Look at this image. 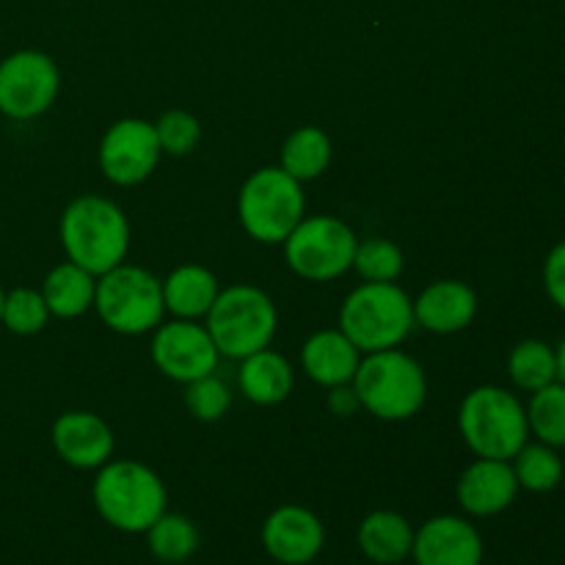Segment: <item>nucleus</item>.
<instances>
[{"mask_svg": "<svg viewBox=\"0 0 565 565\" xmlns=\"http://www.w3.org/2000/svg\"><path fill=\"white\" fill-rule=\"evenodd\" d=\"M207 331L221 356L246 359L270 345L276 334V307L259 287L235 285L215 296Z\"/></svg>", "mask_w": 565, "mask_h": 565, "instance_id": "0eeeda50", "label": "nucleus"}, {"mask_svg": "<svg viewBox=\"0 0 565 565\" xmlns=\"http://www.w3.org/2000/svg\"><path fill=\"white\" fill-rule=\"evenodd\" d=\"M303 210L307 199L301 182L281 166L254 171L237 196V218L259 243H285L287 235L301 224Z\"/></svg>", "mask_w": 565, "mask_h": 565, "instance_id": "423d86ee", "label": "nucleus"}, {"mask_svg": "<svg viewBox=\"0 0 565 565\" xmlns=\"http://www.w3.org/2000/svg\"><path fill=\"white\" fill-rule=\"evenodd\" d=\"M544 287L557 309L565 312V241L550 252L544 265Z\"/></svg>", "mask_w": 565, "mask_h": 565, "instance_id": "2f4dec72", "label": "nucleus"}, {"mask_svg": "<svg viewBox=\"0 0 565 565\" xmlns=\"http://www.w3.org/2000/svg\"><path fill=\"white\" fill-rule=\"evenodd\" d=\"M147 544L149 552H152L160 563H185L188 557L196 552L199 530L193 527L191 519L182 516V513L166 511L163 516L147 530Z\"/></svg>", "mask_w": 565, "mask_h": 565, "instance_id": "b1692460", "label": "nucleus"}, {"mask_svg": "<svg viewBox=\"0 0 565 565\" xmlns=\"http://www.w3.org/2000/svg\"><path fill=\"white\" fill-rule=\"evenodd\" d=\"M50 318V309L44 303L42 292L28 290V287H20V290L6 292L3 298V323L14 334H39L44 329Z\"/></svg>", "mask_w": 565, "mask_h": 565, "instance_id": "c85d7f7f", "label": "nucleus"}, {"mask_svg": "<svg viewBox=\"0 0 565 565\" xmlns=\"http://www.w3.org/2000/svg\"><path fill=\"white\" fill-rule=\"evenodd\" d=\"M218 292V279L204 265H180L163 281L166 309L180 320H196L207 315Z\"/></svg>", "mask_w": 565, "mask_h": 565, "instance_id": "412c9836", "label": "nucleus"}, {"mask_svg": "<svg viewBox=\"0 0 565 565\" xmlns=\"http://www.w3.org/2000/svg\"><path fill=\"white\" fill-rule=\"evenodd\" d=\"M329 408L337 414V417H351L356 408H362V403H359V395L353 386L342 384V386H331Z\"/></svg>", "mask_w": 565, "mask_h": 565, "instance_id": "473e14b6", "label": "nucleus"}, {"mask_svg": "<svg viewBox=\"0 0 565 565\" xmlns=\"http://www.w3.org/2000/svg\"><path fill=\"white\" fill-rule=\"evenodd\" d=\"M94 307L119 334H147L163 320V281L136 265H116L99 276Z\"/></svg>", "mask_w": 565, "mask_h": 565, "instance_id": "6e6552de", "label": "nucleus"}, {"mask_svg": "<svg viewBox=\"0 0 565 565\" xmlns=\"http://www.w3.org/2000/svg\"><path fill=\"white\" fill-rule=\"evenodd\" d=\"M185 403L193 417L202 419V423H215V419H221L230 412L232 395L224 381L215 379V373H210L188 384Z\"/></svg>", "mask_w": 565, "mask_h": 565, "instance_id": "c756f323", "label": "nucleus"}, {"mask_svg": "<svg viewBox=\"0 0 565 565\" xmlns=\"http://www.w3.org/2000/svg\"><path fill=\"white\" fill-rule=\"evenodd\" d=\"M353 390L362 408H367L379 419L397 423V419L414 417L423 408L428 381L412 356L390 348V351L367 353V359L359 362Z\"/></svg>", "mask_w": 565, "mask_h": 565, "instance_id": "39448f33", "label": "nucleus"}, {"mask_svg": "<svg viewBox=\"0 0 565 565\" xmlns=\"http://www.w3.org/2000/svg\"><path fill=\"white\" fill-rule=\"evenodd\" d=\"M508 373L519 390L539 392L557 381V356L546 342L524 340L511 351Z\"/></svg>", "mask_w": 565, "mask_h": 565, "instance_id": "393cba45", "label": "nucleus"}, {"mask_svg": "<svg viewBox=\"0 0 565 565\" xmlns=\"http://www.w3.org/2000/svg\"><path fill=\"white\" fill-rule=\"evenodd\" d=\"M353 268L364 281H395L403 274V252L392 241L370 237V241L356 243Z\"/></svg>", "mask_w": 565, "mask_h": 565, "instance_id": "cd10ccee", "label": "nucleus"}, {"mask_svg": "<svg viewBox=\"0 0 565 565\" xmlns=\"http://www.w3.org/2000/svg\"><path fill=\"white\" fill-rule=\"evenodd\" d=\"M478 315V296L469 285L456 279L434 281L419 292L414 303V323L434 334H456L467 329Z\"/></svg>", "mask_w": 565, "mask_h": 565, "instance_id": "f3484780", "label": "nucleus"}, {"mask_svg": "<svg viewBox=\"0 0 565 565\" xmlns=\"http://www.w3.org/2000/svg\"><path fill=\"white\" fill-rule=\"evenodd\" d=\"M53 447L70 467L99 469L114 456V434L108 423L92 412L61 414L53 423Z\"/></svg>", "mask_w": 565, "mask_h": 565, "instance_id": "dca6fc26", "label": "nucleus"}, {"mask_svg": "<svg viewBox=\"0 0 565 565\" xmlns=\"http://www.w3.org/2000/svg\"><path fill=\"white\" fill-rule=\"evenodd\" d=\"M331 163V138L320 127H298L281 147V169L298 182L323 174Z\"/></svg>", "mask_w": 565, "mask_h": 565, "instance_id": "5701e85b", "label": "nucleus"}, {"mask_svg": "<svg viewBox=\"0 0 565 565\" xmlns=\"http://www.w3.org/2000/svg\"><path fill=\"white\" fill-rule=\"evenodd\" d=\"M154 125L143 119H119L99 143V169L114 185H138L152 174L160 160Z\"/></svg>", "mask_w": 565, "mask_h": 565, "instance_id": "f8f14e48", "label": "nucleus"}, {"mask_svg": "<svg viewBox=\"0 0 565 565\" xmlns=\"http://www.w3.org/2000/svg\"><path fill=\"white\" fill-rule=\"evenodd\" d=\"M61 72L47 53L20 50L0 61V114L28 121L42 116L55 103Z\"/></svg>", "mask_w": 565, "mask_h": 565, "instance_id": "9d476101", "label": "nucleus"}, {"mask_svg": "<svg viewBox=\"0 0 565 565\" xmlns=\"http://www.w3.org/2000/svg\"><path fill=\"white\" fill-rule=\"evenodd\" d=\"M456 494L463 511L472 516H497L513 505L519 494V480L508 461L478 458L458 478Z\"/></svg>", "mask_w": 565, "mask_h": 565, "instance_id": "2eb2a0df", "label": "nucleus"}, {"mask_svg": "<svg viewBox=\"0 0 565 565\" xmlns=\"http://www.w3.org/2000/svg\"><path fill=\"white\" fill-rule=\"evenodd\" d=\"M527 425L544 445L565 447V386L561 381L533 392L527 406Z\"/></svg>", "mask_w": 565, "mask_h": 565, "instance_id": "bb28decb", "label": "nucleus"}, {"mask_svg": "<svg viewBox=\"0 0 565 565\" xmlns=\"http://www.w3.org/2000/svg\"><path fill=\"white\" fill-rule=\"evenodd\" d=\"M412 557L417 565H480L483 539L467 519L436 516L414 533Z\"/></svg>", "mask_w": 565, "mask_h": 565, "instance_id": "4468645a", "label": "nucleus"}, {"mask_svg": "<svg viewBox=\"0 0 565 565\" xmlns=\"http://www.w3.org/2000/svg\"><path fill=\"white\" fill-rule=\"evenodd\" d=\"M555 356H557V381L565 386V340L557 345Z\"/></svg>", "mask_w": 565, "mask_h": 565, "instance_id": "72a5a7b5", "label": "nucleus"}, {"mask_svg": "<svg viewBox=\"0 0 565 565\" xmlns=\"http://www.w3.org/2000/svg\"><path fill=\"white\" fill-rule=\"evenodd\" d=\"M412 329L414 303L395 281H367L340 309V331L364 353L397 348Z\"/></svg>", "mask_w": 565, "mask_h": 565, "instance_id": "7ed1b4c3", "label": "nucleus"}, {"mask_svg": "<svg viewBox=\"0 0 565 565\" xmlns=\"http://www.w3.org/2000/svg\"><path fill=\"white\" fill-rule=\"evenodd\" d=\"M61 246L70 263L103 276L125 263L130 226L110 199L81 196L61 215Z\"/></svg>", "mask_w": 565, "mask_h": 565, "instance_id": "f257e3e1", "label": "nucleus"}, {"mask_svg": "<svg viewBox=\"0 0 565 565\" xmlns=\"http://www.w3.org/2000/svg\"><path fill=\"white\" fill-rule=\"evenodd\" d=\"M94 508L121 533H147L166 513V486L138 461H108L94 478Z\"/></svg>", "mask_w": 565, "mask_h": 565, "instance_id": "f03ea898", "label": "nucleus"}, {"mask_svg": "<svg viewBox=\"0 0 565 565\" xmlns=\"http://www.w3.org/2000/svg\"><path fill=\"white\" fill-rule=\"evenodd\" d=\"M3 298H6V292H3V287H0V323H3Z\"/></svg>", "mask_w": 565, "mask_h": 565, "instance_id": "f704fd0d", "label": "nucleus"}, {"mask_svg": "<svg viewBox=\"0 0 565 565\" xmlns=\"http://www.w3.org/2000/svg\"><path fill=\"white\" fill-rule=\"evenodd\" d=\"M513 475L519 480V489H527L533 494H546L557 489L563 480V461L550 445H524L513 456Z\"/></svg>", "mask_w": 565, "mask_h": 565, "instance_id": "a878e982", "label": "nucleus"}, {"mask_svg": "<svg viewBox=\"0 0 565 565\" xmlns=\"http://www.w3.org/2000/svg\"><path fill=\"white\" fill-rule=\"evenodd\" d=\"M463 441L478 458L511 461L527 445V412L513 392L500 386H478L469 392L458 412Z\"/></svg>", "mask_w": 565, "mask_h": 565, "instance_id": "20e7f679", "label": "nucleus"}, {"mask_svg": "<svg viewBox=\"0 0 565 565\" xmlns=\"http://www.w3.org/2000/svg\"><path fill=\"white\" fill-rule=\"evenodd\" d=\"M359 550L370 563L397 565L412 557L414 527L395 511H375L359 524Z\"/></svg>", "mask_w": 565, "mask_h": 565, "instance_id": "6ab92c4d", "label": "nucleus"}, {"mask_svg": "<svg viewBox=\"0 0 565 565\" xmlns=\"http://www.w3.org/2000/svg\"><path fill=\"white\" fill-rule=\"evenodd\" d=\"M154 132H158L160 149L169 154H188L196 149L199 138H202V127H199V119L188 110H166L163 116L154 125Z\"/></svg>", "mask_w": 565, "mask_h": 565, "instance_id": "7c9ffc66", "label": "nucleus"}, {"mask_svg": "<svg viewBox=\"0 0 565 565\" xmlns=\"http://www.w3.org/2000/svg\"><path fill=\"white\" fill-rule=\"evenodd\" d=\"M218 348L210 337L207 326H196L193 320H174L158 326L152 337V362L169 379L180 384L204 379L218 367Z\"/></svg>", "mask_w": 565, "mask_h": 565, "instance_id": "9b49d317", "label": "nucleus"}, {"mask_svg": "<svg viewBox=\"0 0 565 565\" xmlns=\"http://www.w3.org/2000/svg\"><path fill=\"white\" fill-rule=\"evenodd\" d=\"M356 235L334 215H312L287 235L285 259L301 279L331 281L353 268Z\"/></svg>", "mask_w": 565, "mask_h": 565, "instance_id": "1a4fd4ad", "label": "nucleus"}, {"mask_svg": "<svg viewBox=\"0 0 565 565\" xmlns=\"http://www.w3.org/2000/svg\"><path fill=\"white\" fill-rule=\"evenodd\" d=\"M94 290H97L94 274L75 263H61L44 279L42 298L55 318H77L94 307Z\"/></svg>", "mask_w": 565, "mask_h": 565, "instance_id": "4be33fe9", "label": "nucleus"}, {"mask_svg": "<svg viewBox=\"0 0 565 565\" xmlns=\"http://www.w3.org/2000/svg\"><path fill=\"white\" fill-rule=\"evenodd\" d=\"M359 362H362V359H359V348L353 345L340 329L318 331V334H312L303 342V370H307V375L315 384L326 386V390L351 384L353 375H356Z\"/></svg>", "mask_w": 565, "mask_h": 565, "instance_id": "a211bd4d", "label": "nucleus"}, {"mask_svg": "<svg viewBox=\"0 0 565 565\" xmlns=\"http://www.w3.org/2000/svg\"><path fill=\"white\" fill-rule=\"evenodd\" d=\"M326 527L309 508L281 505L265 519L263 546L276 563L307 565L323 552Z\"/></svg>", "mask_w": 565, "mask_h": 565, "instance_id": "ddd939ff", "label": "nucleus"}, {"mask_svg": "<svg viewBox=\"0 0 565 565\" xmlns=\"http://www.w3.org/2000/svg\"><path fill=\"white\" fill-rule=\"evenodd\" d=\"M237 384L243 395L257 406H276L292 392V367L281 353L263 348L243 359Z\"/></svg>", "mask_w": 565, "mask_h": 565, "instance_id": "aec40b11", "label": "nucleus"}]
</instances>
